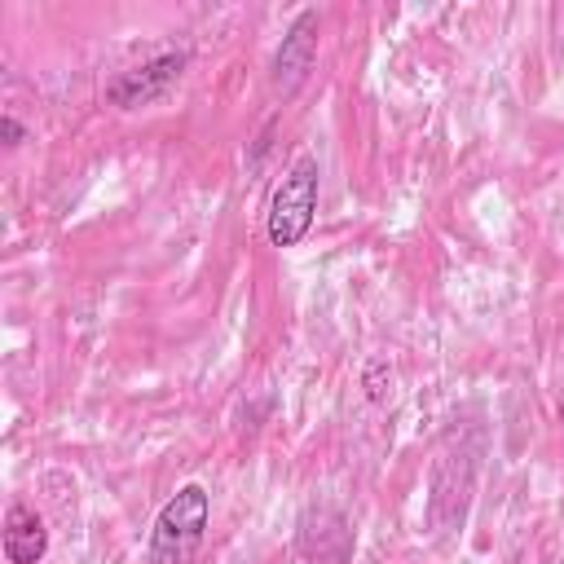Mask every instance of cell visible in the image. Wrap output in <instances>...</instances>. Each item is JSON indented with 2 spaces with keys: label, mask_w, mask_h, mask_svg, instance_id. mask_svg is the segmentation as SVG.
Masks as SVG:
<instances>
[{
  "label": "cell",
  "mask_w": 564,
  "mask_h": 564,
  "mask_svg": "<svg viewBox=\"0 0 564 564\" xmlns=\"http://www.w3.org/2000/svg\"><path fill=\"white\" fill-rule=\"evenodd\" d=\"M207 520H212V498L203 485H181L163 511L154 516V533H150V564H189L194 551L207 538Z\"/></svg>",
  "instance_id": "obj_1"
},
{
  "label": "cell",
  "mask_w": 564,
  "mask_h": 564,
  "mask_svg": "<svg viewBox=\"0 0 564 564\" xmlns=\"http://www.w3.org/2000/svg\"><path fill=\"white\" fill-rule=\"evenodd\" d=\"M317 159H295L286 172H282V181L273 185V198H269V220H264V229H269V242L273 247H295L304 234H308V225H313V212H317Z\"/></svg>",
  "instance_id": "obj_2"
},
{
  "label": "cell",
  "mask_w": 564,
  "mask_h": 564,
  "mask_svg": "<svg viewBox=\"0 0 564 564\" xmlns=\"http://www.w3.org/2000/svg\"><path fill=\"white\" fill-rule=\"evenodd\" d=\"M185 75V53H159L132 70H123L119 79L106 84V101L119 106V110H137V106H150L159 97L172 93V84Z\"/></svg>",
  "instance_id": "obj_3"
},
{
  "label": "cell",
  "mask_w": 564,
  "mask_h": 564,
  "mask_svg": "<svg viewBox=\"0 0 564 564\" xmlns=\"http://www.w3.org/2000/svg\"><path fill=\"white\" fill-rule=\"evenodd\" d=\"M317 9H304L295 22H291V31L282 35V44H278V53H273V88L282 93V97H291L304 79H308V70H313V57H317Z\"/></svg>",
  "instance_id": "obj_4"
},
{
  "label": "cell",
  "mask_w": 564,
  "mask_h": 564,
  "mask_svg": "<svg viewBox=\"0 0 564 564\" xmlns=\"http://www.w3.org/2000/svg\"><path fill=\"white\" fill-rule=\"evenodd\" d=\"M300 560L304 564H348L352 560V529L339 511L317 507L300 520Z\"/></svg>",
  "instance_id": "obj_5"
},
{
  "label": "cell",
  "mask_w": 564,
  "mask_h": 564,
  "mask_svg": "<svg viewBox=\"0 0 564 564\" xmlns=\"http://www.w3.org/2000/svg\"><path fill=\"white\" fill-rule=\"evenodd\" d=\"M4 555L9 564H40L48 555V529L40 520V511L13 502L4 516Z\"/></svg>",
  "instance_id": "obj_6"
},
{
  "label": "cell",
  "mask_w": 564,
  "mask_h": 564,
  "mask_svg": "<svg viewBox=\"0 0 564 564\" xmlns=\"http://www.w3.org/2000/svg\"><path fill=\"white\" fill-rule=\"evenodd\" d=\"M0 132H4V145H18V141H22V123H18L13 115L0 119Z\"/></svg>",
  "instance_id": "obj_7"
}]
</instances>
